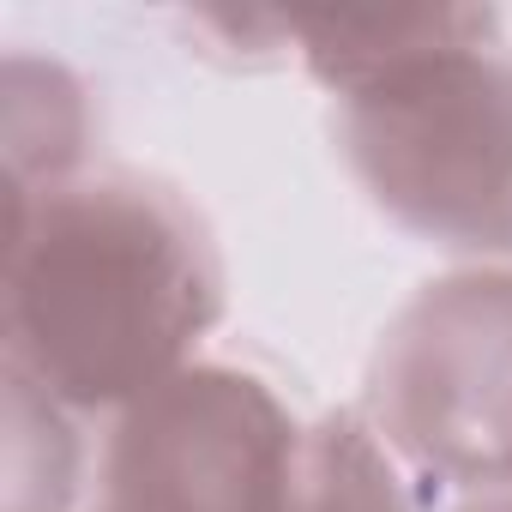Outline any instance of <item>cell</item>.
Segmentation results:
<instances>
[{"instance_id":"obj_1","label":"cell","mask_w":512,"mask_h":512,"mask_svg":"<svg viewBox=\"0 0 512 512\" xmlns=\"http://www.w3.org/2000/svg\"><path fill=\"white\" fill-rule=\"evenodd\" d=\"M0 302L7 374L109 422L199 362L223 320V253L175 181L85 169L13 199Z\"/></svg>"},{"instance_id":"obj_2","label":"cell","mask_w":512,"mask_h":512,"mask_svg":"<svg viewBox=\"0 0 512 512\" xmlns=\"http://www.w3.org/2000/svg\"><path fill=\"white\" fill-rule=\"evenodd\" d=\"M332 145L386 223L476 266H512V55L500 43H458L332 97Z\"/></svg>"},{"instance_id":"obj_3","label":"cell","mask_w":512,"mask_h":512,"mask_svg":"<svg viewBox=\"0 0 512 512\" xmlns=\"http://www.w3.org/2000/svg\"><path fill=\"white\" fill-rule=\"evenodd\" d=\"M362 416L452 494L512 488V266L422 284L368 356Z\"/></svg>"},{"instance_id":"obj_4","label":"cell","mask_w":512,"mask_h":512,"mask_svg":"<svg viewBox=\"0 0 512 512\" xmlns=\"http://www.w3.org/2000/svg\"><path fill=\"white\" fill-rule=\"evenodd\" d=\"M308 422L235 362H193L109 416L85 512H290Z\"/></svg>"},{"instance_id":"obj_5","label":"cell","mask_w":512,"mask_h":512,"mask_svg":"<svg viewBox=\"0 0 512 512\" xmlns=\"http://www.w3.org/2000/svg\"><path fill=\"white\" fill-rule=\"evenodd\" d=\"M290 55L326 97H350L422 55L458 43H494L500 13L488 7H326V13H284Z\"/></svg>"},{"instance_id":"obj_6","label":"cell","mask_w":512,"mask_h":512,"mask_svg":"<svg viewBox=\"0 0 512 512\" xmlns=\"http://www.w3.org/2000/svg\"><path fill=\"white\" fill-rule=\"evenodd\" d=\"M91 97L61 61L7 55V193H37L85 175Z\"/></svg>"},{"instance_id":"obj_7","label":"cell","mask_w":512,"mask_h":512,"mask_svg":"<svg viewBox=\"0 0 512 512\" xmlns=\"http://www.w3.org/2000/svg\"><path fill=\"white\" fill-rule=\"evenodd\" d=\"M290 512H416L404 458L362 410H326L302 434Z\"/></svg>"},{"instance_id":"obj_8","label":"cell","mask_w":512,"mask_h":512,"mask_svg":"<svg viewBox=\"0 0 512 512\" xmlns=\"http://www.w3.org/2000/svg\"><path fill=\"white\" fill-rule=\"evenodd\" d=\"M91 446L79 416L43 398L31 380L7 374V470H0V512H79L91 494Z\"/></svg>"},{"instance_id":"obj_9","label":"cell","mask_w":512,"mask_h":512,"mask_svg":"<svg viewBox=\"0 0 512 512\" xmlns=\"http://www.w3.org/2000/svg\"><path fill=\"white\" fill-rule=\"evenodd\" d=\"M446 512H512V488H506V494H464V500L446 506Z\"/></svg>"}]
</instances>
